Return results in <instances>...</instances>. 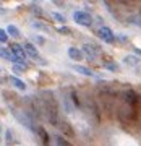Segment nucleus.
I'll return each mask as SVG.
<instances>
[{
	"label": "nucleus",
	"instance_id": "9",
	"mask_svg": "<svg viewBox=\"0 0 141 146\" xmlns=\"http://www.w3.org/2000/svg\"><path fill=\"white\" fill-rule=\"evenodd\" d=\"M36 131H37L39 140L42 141V146H50V136H49V133L46 131V128H44V127H37Z\"/></svg>",
	"mask_w": 141,
	"mask_h": 146
},
{
	"label": "nucleus",
	"instance_id": "29",
	"mask_svg": "<svg viewBox=\"0 0 141 146\" xmlns=\"http://www.w3.org/2000/svg\"><path fill=\"white\" fill-rule=\"evenodd\" d=\"M0 13H5V8H3L2 5H0Z\"/></svg>",
	"mask_w": 141,
	"mask_h": 146
},
{
	"label": "nucleus",
	"instance_id": "30",
	"mask_svg": "<svg viewBox=\"0 0 141 146\" xmlns=\"http://www.w3.org/2000/svg\"><path fill=\"white\" fill-rule=\"evenodd\" d=\"M136 54H140L141 55V49H136Z\"/></svg>",
	"mask_w": 141,
	"mask_h": 146
},
{
	"label": "nucleus",
	"instance_id": "15",
	"mask_svg": "<svg viewBox=\"0 0 141 146\" xmlns=\"http://www.w3.org/2000/svg\"><path fill=\"white\" fill-rule=\"evenodd\" d=\"M63 107H65V110H67V114H71V112L75 110V106H73V102H71V99H70L68 94L63 96Z\"/></svg>",
	"mask_w": 141,
	"mask_h": 146
},
{
	"label": "nucleus",
	"instance_id": "25",
	"mask_svg": "<svg viewBox=\"0 0 141 146\" xmlns=\"http://www.w3.org/2000/svg\"><path fill=\"white\" fill-rule=\"evenodd\" d=\"M58 33H60V34H71V29H70L68 26H62L60 29H58Z\"/></svg>",
	"mask_w": 141,
	"mask_h": 146
},
{
	"label": "nucleus",
	"instance_id": "3",
	"mask_svg": "<svg viewBox=\"0 0 141 146\" xmlns=\"http://www.w3.org/2000/svg\"><path fill=\"white\" fill-rule=\"evenodd\" d=\"M96 34H97V37H99L101 41H104L105 44H114V42L117 41V36L114 34V31H112L109 26H101L99 29L96 31Z\"/></svg>",
	"mask_w": 141,
	"mask_h": 146
},
{
	"label": "nucleus",
	"instance_id": "26",
	"mask_svg": "<svg viewBox=\"0 0 141 146\" xmlns=\"http://www.w3.org/2000/svg\"><path fill=\"white\" fill-rule=\"evenodd\" d=\"M130 23H136L141 26V16H130Z\"/></svg>",
	"mask_w": 141,
	"mask_h": 146
},
{
	"label": "nucleus",
	"instance_id": "10",
	"mask_svg": "<svg viewBox=\"0 0 141 146\" xmlns=\"http://www.w3.org/2000/svg\"><path fill=\"white\" fill-rule=\"evenodd\" d=\"M68 57L71 58V60L79 62V60H83L84 58V54H83L81 49H78V47H70V49H68Z\"/></svg>",
	"mask_w": 141,
	"mask_h": 146
},
{
	"label": "nucleus",
	"instance_id": "22",
	"mask_svg": "<svg viewBox=\"0 0 141 146\" xmlns=\"http://www.w3.org/2000/svg\"><path fill=\"white\" fill-rule=\"evenodd\" d=\"M0 42H2V44H7V42H8V34H7V29H2V28H0Z\"/></svg>",
	"mask_w": 141,
	"mask_h": 146
},
{
	"label": "nucleus",
	"instance_id": "7",
	"mask_svg": "<svg viewBox=\"0 0 141 146\" xmlns=\"http://www.w3.org/2000/svg\"><path fill=\"white\" fill-rule=\"evenodd\" d=\"M23 49H24V54H26V57H31L32 60H41V54L37 52V49L34 47V44L31 42H24L23 44Z\"/></svg>",
	"mask_w": 141,
	"mask_h": 146
},
{
	"label": "nucleus",
	"instance_id": "2",
	"mask_svg": "<svg viewBox=\"0 0 141 146\" xmlns=\"http://www.w3.org/2000/svg\"><path fill=\"white\" fill-rule=\"evenodd\" d=\"M73 21L76 25H79V26L89 28V26H93L94 18H93V15H89L88 11H84V10H75L73 11Z\"/></svg>",
	"mask_w": 141,
	"mask_h": 146
},
{
	"label": "nucleus",
	"instance_id": "20",
	"mask_svg": "<svg viewBox=\"0 0 141 146\" xmlns=\"http://www.w3.org/2000/svg\"><path fill=\"white\" fill-rule=\"evenodd\" d=\"M7 145H8V146H11V145H13V143H15V135H13V131H11V130H7Z\"/></svg>",
	"mask_w": 141,
	"mask_h": 146
},
{
	"label": "nucleus",
	"instance_id": "13",
	"mask_svg": "<svg viewBox=\"0 0 141 146\" xmlns=\"http://www.w3.org/2000/svg\"><path fill=\"white\" fill-rule=\"evenodd\" d=\"M73 70L76 73H79V75H84V76H96V73L93 72V70H89L88 67H81V65H73Z\"/></svg>",
	"mask_w": 141,
	"mask_h": 146
},
{
	"label": "nucleus",
	"instance_id": "19",
	"mask_svg": "<svg viewBox=\"0 0 141 146\" xmlns=\"http://www.w3.org/2000/svg\"><path fill=\"white\" fill-rule=\"evenodd\" d=\"M123 62H125L126 65H130V67H136V65H140V58L135 57V55H126V57L123 58Z\"/></svg>",
	"mask_w": 141,
	"mask_h": 146
},
{
	"label": "nucleus",
	"instance_id": "21",
	"mask_svg": "<svg viewBox=\"0 0 141 146\" xmlns=\"http://www.w3.org/2000/svg\"><path fill=\"white\" fill-rule=\"evenodd\" d=\"M52 18L55 21H58V23H67V18H65L62 13H57V11H54V13H52Z\"/></svg>",
	"mask_w": 141,
	"mask_h": 146
},
{
	"label": "nucleus",
	"instance_id": "1",
	"mask_svg": "<svg viewBox=\"0 0 141 146\" xmlns=\"http://www.w3.org/2000/svg\"><path fill=\"white\" fill-rule=\"evenodd\" d=\"M44 115H46V119L49 120V123L54 127H58L60 123V119H58V109H57V104H55V101L52 98H49L46 96L44 98Z\"/></svg>",
	"mask_w": 141,
	"mask_h": 146
},
{
	"label": "nucleus",
	"instance_id": "31",
	"mask_svg": "<svg viewBox=\"0 0 141 146\" xmlns=\"http://www.w3.org/2000/svg\"><path fill=\"white\" fill-rule=\"evenodd\" d=\"M0 136H2V125H0Z\"/></svg>",
	"mask_w": 141,
	"mask_h": 146
},
{
	"label": "nucleus",
	"instance_id": "17",
	"mask_svg": "<svg viewBox=\"0 0 141 146\" xmlns=\"http://www.w3.org/2000/svg\"><path fill=\"white\" fill-rule=\"evenodd\" d=\"M68 96H70V99H71V102H73L75 109H76V107H81V101L78 99V93H76L75 89H70V93H68Z\"/></svg>",
	"mask_w": 141,
	"mask_h": 146
},
{
	"label": "nucleus",
	"instance_id": "4",
	"mask_svg": "<svg viewBox=\"0 0 141 146\" xmlns=\"http://www.w3.org/2000/svg\"><path fill=\"white\" fill-rule=\"evenodd\" d=\"M123 99H125V104L128 106L131 110L138 112V101H140V96H138L133 89H126L125 94H123Z\"/></svg>",
	"mask_w": 141,
	"mask_h": 146
},
{
	"label": "nucleus",
	"instance_id": "23",
	"mask_svg": "<svg viewBox=\"0 0 141 146\" xmlns=\"http://www.w3.org/2000/svg\"><path fill=\"white\" fill-rule=\"evenodd\" d=\"M55 141H57V146H71L67 140H65V138H63V136H57Z\"/></svg>",
	"mask_w": 141,
	"mask_h": 146
},
{
	"label": "nucleus",
	"instance_id": "28",
	"mask_svg": "<svg viewBox=\"0 0 141 146\" xmlns=\"http://www.w3.org/2000/svg\"><path fill=\"white\" fill-rule=\"evenodd\" d=\"M34 41L39 42V44H44V42H46V39H44L42 36H34Z\"/></svg>",
	"mask_w": 141,
	"mask_h": 146
},
{
	"label": "nucleus",
	"instance_id": "12",
	"mask_svg": "<svg viewBox=\"0 0 141 146\" xmlns=\"http://www.w3.org/2000/svg\"><path fill=\"white\" fill-rule=\"evenodd\" d=\"M58 127H60V130H62L63 133L68 136V138H73V136H75V130L71 128V125H70L68 122H62V120H60Z\"/></svg>",
	"mask_w": 141,
	"mask_h": 146
},
{
	"label": "nucleus",
	"instance_id": "18",
	"mask_svg": "<svg viewBox=\"0 0 141 146\" xmlns=\"http://www.w3.org/2000/svg\"><path fill=\"white\" fill-rule=\"evenodd\" d=\"M104 65H105V70H109V72H120V65L112 62V60H104Z\"/></svg>",
	"mask_w": 141,
	"mask_h": 146
},
{
	"label": "nucleus",
	"instance_id": "14",
	"mask_svg": "<svg viewBox=\"0 0 141 146\" xmlns=\"http://www.w3.org/2000/svg\"><path fill=\"white\" fill-rule=\"evenodd\" d=\"M10 83L13 84L15 88H18L20 91H26V84H24V81H23V80H20L18 76H15V75H13V76H10Z\"/></svg>",
	"mask_w": 141,
	"mask_h": 146
},
{
	"label": "nucleus",
	"instance_id": "11",
	"mask_svg": "<svg viewBox=\"0 0 141 146\" xmlns=\"http://www.w3.org/2000/svg\"><path fill=\"white\" fill-rule=\"evenodd\" d=\"M32 25V28H36V29H39V31H44V33H47V34H52V29H50V26L49 25H46L44 21H39V20H36V21H32L31 23Z\"/></svg>",
	"mask_w": 141,
	"mask_h": 146
},
{
	"label": "nucleus",
	"instance_id": "8",
	"mask_svg": "<svg viewBox=\"0 0 141 146\" xmlns=\"http://www.w3.org/2000/svg\"><path fill=\"white\" fill-rule=\"evenodd\" d=\"M10 52L13 54L15 57H18L20 60H24V58H26L24 49H23V47H21L20 44H15V42H13V44H10ZM24 62H26V60H24Z\"/></svg>",
	"mask_w": 141,
	"mask_h": 146
},
{
	"label": "nucleus",
	"instance_id": "6",
	"mask_svg": "<svg viewBox=\"0 0 141 146\" xmlns=\"http://www.w3.org/2000/svg\"><path fill=\"white\" fill-rule=\"evenodd\" d=\"M13 115H15L16 119L20 120L23 125L26 127V128H29V130H34V122H32V117L29 114H21V112H18V110H13Z\"/></svg>",
	"mask_w": 141,
	"mask_h": 146
},
{
	"label": "nucleus",
	"instance_id": "27",
	"mask_svg": "<svg viewBox=\"0 0 141 146\" xmlns=\"http://www.w3.org/2000/svg\"><path fill=\"white\" fill-rule=\"evenodd\" d=\"M32 10L36 11V13H37V15H39V16H44V11H42L41 8H37V7L34 5V3H32Z\"/></svg>",
	"mask_w": 141,
	"mask_h": 146
},
{
	"label": "nucleus",
	"instance_id": "16",
	"mask_svg": "<svg viewBox=\"0 0 141 146\" xmlns=\"http://www.w3.org/2000/svg\"><path fill=\"white\" fill-rule=\"evenodd\" d=\"M7 34H8V37H15V39H18V37L21 36V33H20V29L15 26V25H10V26L7 28Z\"/></svg>",
	"mask_w": 141,
	"mask_h": 146
},
{
	"label": "nucleus",
	"instance_id": "24",
	"mask_svg": "<svg viewBox=\"0 0 141 146\" xmlns=\"http://www.w3.org/2000/svg\"><path fill=\"white\" fill-rule=\"evenodd\" d=\"M11 70H13V73H15V75H21V73L24 72V67H23V65H13V68H11Z\"/></svg>",
	"mask_w": 141,
	"mask_h": 146
},
{
	"label": "nucleus",
	"instance_id": "5",
	"mask_svg": "<svg viewBox=\"0 0 141 146\" xmlns=\"http://www.w3.org/2000/svg\"><path fill=\"white\" fill-rule=\"evenodd\" d=\"M81 50H83V54L89 58V60H91V62H93V60H96L97 54L102 52V50H101V47H99V46H96V44H93V46H91V44H84Z\"/></svg>",
	"mask_w": 141,
	"mask_h": 146
}]
</instances>
